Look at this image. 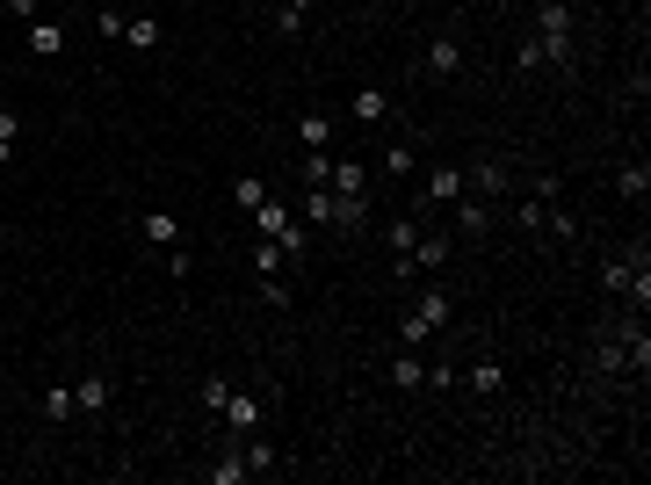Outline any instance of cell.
Wrapping results in <instances>:
<instances>
[{
  "instance_id": "obj_10",
  "label": "cell",
  "mask_w": 651,
  "mask_h": 485,
  "mask_svg": "<svg viewBox=\"0 0 651 485\" xmlns=\"http://www.w3.org/2000/svg\"><path fill=\"white\" fill-rule=\"evenodd\" d=\"M326 189H333V196H369V167H362V160H333Z\"/></svg>"
},
{
  "instance_id": "obj_5",
  "label": "cell",
  "mask_w": 651,
  "mask_h": 485,
  "mask_svg": "<svg viewBox=\"0 0 651 485\" xmlns=\"http://www.w3.org/2000/svg\"><path fill=\"white\" fill-rule=\"evenodd\" d=\"M138 239H145V247H160V254H174V247H181L174 210H145V218H138Z\"/></svg>"
},
{
  "instance_id": "obj_11",
  "label": "cell",
  "mask_w": 651,
  "mask_h": 485,
  "mask_svg": "<svg viewBox=\"0 0 651 485\" xmlns=\"http://www.w3.org/2000/svg\"><path fill=\"white\" fill-rule=\"evenodd\" d=\"M348 116H355V124H384V116H391V87H362V95L348 102Z\"/></svg>"
},
{
  "instance_id": "obj_24",
  "label": "cell",
  "mask_w": 651,
  "mask_h": 485,
  "mask_svg": "<svg viewBox=\"0 0 651 485\" xmlns=\"http://www.w3.org/2000/svg\"><path fill=\"white\" fill-rule=\"evenodd\" d=\"M391 384H398V391H420V384H427V362H420V355H398V362H391Z\"/></svg>"
},
{
  "instance_id": "obj_27",
  "label": "cell",
  "mask_w": 651,
  "mask_h": 485,
  "mask_svg": "<svg viewBox=\"0 0 651 485\" xmlns=\"http://www.w3.org/2000/svg\"><path fill=\"white\" fill-rule=\"evenodd\" d=\"M15 145H22V116H15V109H0V167L15 160Z\"/></svg>"
},
{
  "instance_id": "obj_13",
  "label": "cell",
  "mask_w": 651,
  "mask_h": 485,
  "mask_svg": "<svg viewBox=\"0 0 651 485\" xmlns=\"http://www.w3.org/2000/svg\"><path fill=\"white\" fill-rule=\"evenodd\" d=\"M463 196V167H427V203H456Z\"/></svg>"
},
{
  "instance_id": "obj_22",
  "label": "cell",
  "mask_w": 651,
  "mask_h": 485,
  "mask_svg": "<svg viewBox=\"0 0 651 485\" xmlns=\"http://www.w3.org/2000/svg\"><path fill=\"white\" fill-rule=\"evenodd\" d=\"M232 203H239V210H261V203H268V181H261V174H239V181H232Z\"/></svg>"
},
{
  "instance_id": "obj_28",
  "label": "cell",
  "mask_w": 651,
  "mask_h": 485,
  "mask_svg": "<svg viewBox=\"0 0 651 485\" xmlns=\"http://www.w3.org/2000/svg\"><path fill=\"white\" fill-rule=\"evenodd\" d=\"M304 15H312V0H283V8H275V29H283V37H297Z\"/></svg>"
},
{
  "instance_id": "obj_29",
  "label": "cell",
  "mask_w": 651,
  "mask_h": 485,
  "mask_svg": "<svg viewBox=\"0 0 651 485\" xmlns=\"http://www.w3.org/2000/svg\"><path fill=\"white\" fill-rule=\"evenodd\" d=\"M254 276H283V247H275V239L254 247Z\"/></svg>"
},
{
  "instance_id": "obj_2",
  "label": "cell",
  "mask_w": 651,
  "mask_h": 485,
  "mask_svg": "<svg viewBox=\"0 0 651 485\" xmlns=\"http://www.w3.org/2000/svg\"><path fill=\"white\" fill-rule=\"evenodd\" d=\"M449 312H456V305H449V290H420L413 305H406V319H398V341H406V348H427L434 333L449 326Z\"/></svg>"
},
{
  "instance_id": "obj_25",
  "label": "cell",
  "mask_w": 651,
  "mask_h": 485,
  "mask_svg": "<svg viewBox=\"0 0 651 485\" xmlns=\"http://www.w3.org/2000/svg\"><path fill=\"white\" fill-rule=\"evenodd\" d=\"M239 457H246V471H254V478H268V471H275V449H268L261 435H246V442H239Z\"/></svg>"
},
{
  "instance_id": "obj_6",
  "label": "cell",
  "mask_w": 651,
  "mask_h": 485,
  "mask_svg": "<svg viewBox=\"0 0 651 485\" xmlns=\"http://www.w3.org/2000/svg\"><path fill=\"white\" fill-rule=\"evenodd\" d=\"M217 413H225L232 435H254L261 428V399H246V391H225V406H217Z\"/></svg>"
},
{
  "instance_id": "obj_30",
  "label": "cell",
  "mask_w": 651,
  "mask_h": 485,
  "mask_svg": "<svg viewBox=\"0 0 651 485\" xmlns=\"http://www.w3.org/2000/svg\"><path fill=\"white\" fill-rule=\"evenodd\" d=\"M44 420H73V391H66V384L44 391Z\"/></svg>"
},
{
  "instance_id": "obj_9",
  "label": "cell",
  "mask_w": 651,
  "mask_h": 485,
  "mask_svg": "<svg viewBox=\"0 0 651 485\" xmlns=\"http://www.w3.org/2000/svg\"><path fill=\"white\" fill-rule=\"evenodd\" d=\"M369 196H333V232H369Z\"/></svg>"
},
{
  "instance_id": "obj_33",
  "label": "cell",
  "mask_w": 651,
  "mask_h": 485,
  "mask_svg": "<svg viewBox=\"0 0 651 485\" xmlns=\"http://www.w3.org/2000/svg\"><path fill=\"white\" fill-rule=\"evenodd\" d=\"M0 239H8V225H0Z\"/></svg>"
},
{
  "instance_id": "obj_7",
  "label": "cell",
  "mask_w": 651,
  "mask_h": 485,
  "mask_svg": "<svg viewBox=\"0 0 651 485\" xmlns=\"http://www.w3.org/2000/svg\"><path fill=\"white\" fill-rule=\"evenodd\" d=\"M420 66H427L434 80H449V73L463 66V44H456V37H449V29H442V37H434V44L420 51Z\"/></svg>"
},
{
  "instance_id": "obj_18",
  "label": "cell",
  "mask_w": 651,
  "mask_h": 485,
  "mask_svg": "<svg viewBox=\"0 0 651 485\" xmlns=\"http://www.w3.org/2000/svg\"><path fill=\"white\" fill-rule=\"evenodd\" d=\"M246 478H254V471H246V457H239V442H232L225 457L210 464V485H246Z\"/></svg>"
},
{
  "instance_id": "obj_17",
  "label": "cell",
  "mask_w": 651,
  "mask_h": 485,
  "mask_svg": "<svg viewBox=\"0 0 651 485\" xmlns=\"http://www.w3.org/2000/svg\"><path fill=\"white\" fill-rule=\"evenodd\" d=\"M109 406V377H80L73 384V413H102Z\"/></svg>"
},
{
  "instance_id": "obj_32",
  "label": "cell",
  "mask_w": 651,
  "mask_h": 485,
  "mask_svg": "<svg viewBox=\"0 0 651 485\" xmlns=\"http://www.w3.org/2000/svg\"><path fill=\"white\" fill-rule=\"evenodd\" d=\"M0 15H8V0H0Z\"/></svg>"
},
{
  "instance_id": "obj_15",
  "label": "cell",
  "mask_w": 651,
  "mask_h": 485,
  "mask_svg": "<svg viewBox=\"0 0 651 485\" xmlns=\"http://www.w3.org/2000/svg\"><path fill=\"white\" fill-rule=\"evenodd\" d=\"M29 51H37V58H58V51H66V29H58V22H29Z\"/></svg>"
},
{
  "instance_id": "obj_8",
  "label": "cell",
  "mask_w": 651,
  "mask_h": 485,
  "mask_svg": "<svg viewBox=\"0 0 651 485\" xmlns=\"http://www.w3.org/2000/svg\"><path fill=\"white\" fill-rule=\"evenodd\" d=\"M456 232H463V239H478V232H492V203L463 189V196H456Z\"/></svg>"
},
{
  "instance_id": "obj_26",
  "label": "cell",
  "mask_w": 651,
  "mask_h": 485,
  "mask_svg": "<svg viewBox=\"0 0 651 485\" xmlns=\"http://www.w3.org/2000/svg\"><path fill=\"white\" fill-rule=\"evenodd\" d=\"M254 225H261V239H275V232L290 225V203H275V196H268V203L254 210Z\"/></svg>"
},
{
  "instance_id": "obj_31",
  "label": "cell",
  "mask_w": 651,
  "mask_h": 485,
  "mask_svg": "<svg viewBox=\"0 0 651 485\" xmlns=\"http://www.w3.org/2000/svg\"><path fill=\"white\" fill-rule=\"evenodd\" d=\"M8 15H22V22H37V15H44V0H8Z\"/></svg>"
},
{
  "instance_id": "obj_20",
  "label": "cell",
  "mask_w": 651,
  "mask_h": 485,
  "mask_svg": "<svg viewBox=\"0 0 651 485\" xmlns=\"http://www.w3.org/2000/svg\"><path fill=\"white\" fill-rule=\"evenodd\" d=\"M297 138H304V153H312V145H333V116L304 109V116H297Z\"/></svg>"
},
{
  "instance_id": "obj_14",
  "label": "cell",
  "mask_w": 651,
  "mask_h": 485,
  "mask_svg": "<svg viewBox=\"0 0 651 485\" xmlns=\"http://www.w3.org/2000/svg\"><path fill=\"white\" fill-rule=\"evenodd\" d=\"M615 196H623V203H644V196H651V167H644V160H630L623 174H615Z\"/></svg>"
},
{
  "instance_id": "obj_21",
  "label": "cell",
  "mask_w": 651,
  "mask_h": 485,
  "mask_svg": "<svg viewBox=\"0 0 651 485\" xmlns=\"http://www.w3.org/2000/svg\"><path fill=\"white\" fill-rule=\"evenodd\" d=\"M304 189H312V196H304V218H312V225H333V189H326V181H304Z\"/></svg>"
},
{
  "instance_id": "obj_3",
  "label": "cell",
  "mask_w": 651,
  "mask_h": 485,
  "mask_svg": "<svg viewBox=\"0 0 651 485\" xmlns=\"http://www.w3.org/2000/svg\"><path fill=\"white\" fill-rule=\"evenodd\" d=\"M449 254H456V239H442V232H420V239H413V254L398 261V276H434V268H442Z\"/></svg>"
},
{
  "instance_id": "obj_4",
  "label": "cell",
  "mask_w": 651,
  "mask_h": 485,
  "mask_svg": "<svg viewBox=\"0 0 651 485\" xmlns=\"http://www.w3.org/2000/svg\"><path fill=\"white\" fill-rule=\"evenodd\" d=\"M463 189H471V196H485V203H500V196L514 189V174H507V160H478L471 174H463Z\"/></svg>"
},
{
  "instance_id": "obj_19",
  "label": "cell",
  "mask_w": 651,
  "mask_h": 485,
  "mask_svg": "<svg viewBox=\"0 0 651 485\" xmlns=\"http://www.w3.org/2000/svg\"><path fill=\"white\" fill-rule=\"evenodd\" d=\"M123 44H138V51H160V22H152V15H123Z\"/></svg>"
},
{
  "instance_id": "obj_16",
  "label": "cell",
  "mask_w": 651,
  "mask_h": 485,
  "mask_svg": "<svg viewBox=\"0 0 651 485\" xmlns=\"http://www.w3.org/2000/svg\"><path fill=\"white\" fill-rule=\"evenodd\" d=\"M471 391H478V399H500V391H507V370H500V362H471Z\"/></svg>"
},
{
  "instance_id": "obj_23",
  "label": "cell",
  "mask_w": 651,
  "mask_h": 485,
  "mask_svg": "<svg viewBox=\"0 0 651 485\" xmlns=\"http://www.w3.org/2000/svg\"><path fill=\"white\" fill-rule=\"evenodd\" d=\"M413 239H420V225H413V218L384 225V247H391V261H406V254H413Z\"/></svg>"
},
{
  "instance_id": "obj_12",
  "label": "cell",
  "mask_w": 651,
  "mask_h": 485,
  "mask_svg": "<svg viewBox=\"0 0 651 485\" xmlns=\"http://www.w3.org/2000/svg\"><path fill=\"white\" fill-rule=\"evenodd\" d=\"M637 261H644V247H637V254H608V261H601V283H608L615 297H623V290H630V276H637Z\"/></svg>"
},
{
  "instance_id": "obj_1",
  "label": "cell",
  "mask_w": 651,
  "mask_h": 485,
  "mask_svg": "<svg viewBox=\"0 0 651 485\" xmlns=\"http://www.w3.org/2000/svg\"><path fill=\"white\" fill-rule=\"evenodd\" d=\"M536 66H572L579 44H572V8L565 0H536Z\"/></svg>"
}]
</instances>
